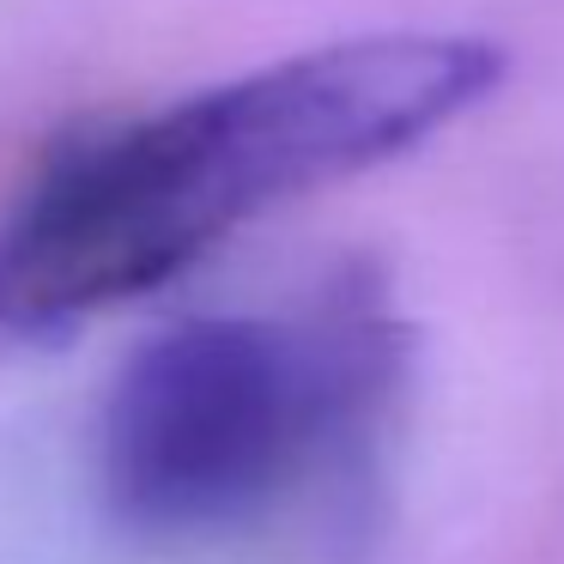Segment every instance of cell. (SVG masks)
<instances>
[{"label":"cell","instance_id":"obj_1","mask_svg":"<svg viewBox=\"0 0 564 564\" xmlns=\"http://www.w3.org/2000/svg\"><path fill=\"white\" fill-rule=\"evenodd\" d=\"M503 74L510 55L491 37L389 31L79 128L0 225V328H62L159 292L243 219L443 134Z\"/></svg>","mask_w":564,"mask_h":564},{"label":"cell","instance_id":"obj_2","mask_svg":"<svg viewBox=\"0 0 564 564\" xmlns=\"http://www.w3.org/2000/svg\"><path fill=\"white\" fill-rule=\"evenodd\" d=\"M394 377V328L370 310L316 322L200 316L152 334L104 406V498L159 540L225 534L261 516L334 431Z\"/></svg>","mask_w":564,"mask_h":564}]
</instances>
